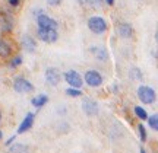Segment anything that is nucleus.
<instances>
[{"label": "nucleus", "mask_w": 158, "mask_h": 153, "mask_svg": "<svg viewBox=\"0 0 158 153\" xmlns=\"http://www.w3.org/2000/svg\"><path fill=\"white\" fill-rule=\"evenodd\" d=\"M88 28L92 34L101 35L107 31V22L101 16H91L88 19Z\"/></svg>", "instance_id": "f257e3e1"}, {"label": "nucleus", "mask_w": 158, "mask_h": 153, "mask_svg": "<svg viewBox=\"0 0 158 153\" xmlns=\"http://www.w3.org/2000/svg\"><path fill=\"white\" fill-rule=\"evenodd\" d=\"M38 38L43 42H47V44H53L59 40V32L57 29L53 28H38Z\"/></svg>", "instance_id": "f03ea898"}, {"label": "nucleus", "mask_w": 158, "mask_h": 153, "mask_svg": "<svg viewBox=\"0 0 158 153\" xmlns=\"http://www.w3.org/2000/svg\"><path fill=\"white\" fill-rule=\"evenodd\" d=\"M138 96L141 99L143 104H152L155 101V92H154L152 88H149V86H145L142 85L138 88Z\"/></svg>", "instance_id": "7ed1b4c3"}, {"label": "nucleus", "mask_w": 158, "mask_h": 153, "mask_svg": "<svg viewBox=\"0 0 158 153\" xmlns=\"http://www.w3.org/2000/svg\"><path fill=\"white\" fill-rule=\"evenodd\" d=\"M85 82H86V85H89L91 88H98V86L102 83V76L100 72H97V70H88L86 73H85Z\"/></svg>", "instance_id": "20e7f679"}, {"label": "nucleus", "mask_w": 158, "mask_h": 153, "mask_svg": "<svg viewBox=\"0 0 158 153\" xmlns=\"http://www.w3.org/2000/svg\"><path fill=\"white\" fill-rule=\"evenodd\" d=\"M13 89H15L18 93H28V92L34 91V86L27 79L18 77V79H15V82H13Z\"/></svg>", "instance_id": "39448f33"}, {"label": "nucleus", "mask_w": 158, "mask_h": 153, "mask_svg": "<svg viewBox=\"0 0 158 153\" xmlns=\"http://www.w3.org/2000/svg\"><path fill=\"white\" fill-rule=\"evenodd\" d=\"M64 80L70 85V88L79 89V88L82 86V77H81V74H79L76 70H69V72H66V73H64Z\"/></svg>", "instance_id": "423d86ee"}, {"label": "nucleus", "mask_w": 158, "mask_h": 153, "mask_svg": "<svg viewBox=\"0 0 158 153\" xmlns=\"http://www.w3.org/2000/svg\"><path fill=\"white\" fill-rule=\"evenodd\" d=\"M60 79H62V74L60 72L54 67H50L45 70V82L51 86H57L60 83Z\"/></svg>", "instance_id": "0eeeda50"}, {"label": "nucleus", "mask_w": 158, "mask_h": 153, "mask_svg": "<svg viewBox=\"0 0 158 153\" xmlns=\"http://www.w3.org/2000/svg\"><path fill=\"white\" fill-rule=\"evenodd\" d=\"M37 23H38V28H53V29H57V22L50 18L48 15L45 13H40L37 16Z\"/></svg>", "instance_id": "6e6552de"}, {"label": "nucleus", "mask_w": 158, "mask_h": 153, "mask_svg": "<svg viewBox=\"0 0 158 153\" xmlns=\"http://www.w3.org/2000/svg\"><path fill=\"white\" fill-rule=\"evenodd\" d=\"M82 109L86 115H97L98 114V104L91 98H85L82 101Z\"/></svg>", "instance_id": "1a4fd4ad"}, {"label": "nucleus", "mask_w": 158, "mask_h": 153, "mask_svg": "<svg viewBox=\"0 0 158 153\" xmlns=\"http://www.w3.org/2000/svg\"><path fill=\"white\" fill-rule=\"evenodd\" d=\"M117 34L122 37V38H130L133 35V26L127 22L120 23L117 26Z\"/></svg>", "instance_id": "9d476101"}, {"label": "nucleus", "mask_w": 158, "mask_h": 153, "mask_svg": "<svg viewBox=\"0 0 158 153\" xmlns=\"http://www.w3.org/2000/svg\"><path fill=\"white\" fill-rule=\"evenodd\" d=\"M32 123H34V114H27V117L23 118V121L21 123L19 128H18V134H22L25 131H28L31 127H32Z\"/></svg>", "instance_id": "9b49d317"}, {"label": "nucleus", "mask_w": 158, "mask_h": 153, "mask_svg": "<svg viewBox=\"0 0 158 153\" xmlns=\"http://www.w3.org/2000/svg\"><path fill=\"white\" fill-rule=\"evenodd\" d=\"M22 47L25 51L34 53L35 48H37V42L34 41V38H32L31 35H23L22 37Z\"/></svg>", "instance_id": "f8f14e48"}, {"label": "nucleus", "mask_w": 158, "mask_h": 153, "mask_svg": "<svg viewBox=\"0 0 158 153\" xmlns=\"http://www.w3.org/2000/svg\"><path fill=\"white\" fill-rule=\"evenodd\" d=\"M89 51L94 54V57H95V58L101 60V61H104V60H107V58H108L107 51L104 50V48H101V47H91Z\"/></svg>", "instance_id": "ddd939ff"}, {"label": "nucleus", "mask_w": 158, "mask_h": 153, "mask_svg": "<svg viewBox=\"0 0 158 153\" xmlns=\"http://www.w3.org/2000/svg\"><path fill=\"white\" fill-rule=\"evenodd\" d=\"M7 153H29V149H28V146H25V144L16 143V144H13V146L9 147Z\"/></svg>", "instance_id": "4468645a"}, {"label": "nucleus", "mask_w": 158, "mask_h": 153, "mask_svg": "<svg viewBox=\"0 0 158 153\" xmlns=\"http://www.w3.org/2000/svg\"><path fill=\"white\" fill-rule=\"evenodd\" d=\"M47 101H48V96H47V95H38V96L32 98L31 104H32L35 108H41L43 105H45V104H47Z\"/></svg>", "instance_id": "2eb2a0df"}, {"label": "nucleus", "mask_w": 158, "mask_h": 153, "mask_svg": "<svg viewBox=\"0 0 158 153\" xmlns=\"http://www.w3.org/2000/svg\"><path fill=\"white\" fill-rule=\"evenodd\" d=\"M129 76H130V79L132 80H141L143 74H142V72L138 67H133V69H130Z\"/></svg>", "instance_id": "dca6fc26"}, {"label": "nucleus", "mask_w": 158, "mask_h": 153, "mask_svg": "<svg viewBox=\"0 0 158 153\" xmlns=\"http://www.w3.org/2000/svg\"><path fill=\"white\" fill-rule=\"evenodd\" d=\"M148 124H149V127H151L152 130L158 131V112L151 115V117L148 118Z\"/></svg>", "instance_id": "f3484780"}, {"label": "nucleus", "mask_w": 158, "mask_h": 153, "mask_svg": "<svg viewBox=\"0 0 158 153\" xmlns=\"http://www.w3.org/2000/svg\"><path fill=\"white\" fill-rule=\"evenodd\" d=\"M0 54L2 56H9L10 54V47L6 41H0Z\"/></svg>", "instance_id": "a211bd4d"}, {"label": "nucleus", "mask_w": 158, "mask_h": 153, "mask_svg": "<svg viewBox=\"0 0 158 153\" xmlns=\"http://www.w3.org/2000/svg\"><path fill=\"white\" fill-rule=\"evenodd\" d=\"M135 114L139 117L141 120H147L148 118V114H147V111L143 109L142 107H135Z\"/></svg>", "instance_id": "6ab92c4d"}, {"label": "nucleus", "mask_w": 158, "mask_h": 153, "mask_svg": "<svg viewBox=\"0 0 158 153\" xmlns=\"http://www.w3.org/2000/svg\"><path fill=\"white\" fill-rule=\"evenodd\" d=\"M104 0H85V6H91V7H101Z\"/></svg>", "instance_id": "aec40b11"}, {"label": "nucleus", "mask_w": 158, "mask_h": 153, "mask_svg": "<svg viewBox=\"0 0 158 153\" xmlns=\"http://www.w3.org/2000/svg\"><path fill=\"white\" fill-rule=\"evenodd\" d=\"M66 95H69V96H81L82 92L76 89V88H69V89H66Z\"/></svg>", "instance_id": "412c9836"}, {"label": "nucleus", "mask_w": 158, "mask_h": 153, "mask_svg": "<svg viewBox=\"0 0 158 153\" xmlns=\"http://www.w3.org/2000/svg\"><path fill=\"white\" fill-rule=\"evenodd\" d=\"M21 63H22V57H21V56L13 57V58L10 60V67H18Z\"/></svg>", "instance_id": "4be33fe9"}, {"label": "nucleus", "mask_w": 158, "mask_h": 153, "mask_svg": "<svg viewBox=\"0 0 158 153\" xmlns=\"http://www.w3.org/2000/svg\"><path fill=\"white\" fill-rule=\"evenodd\" d=\"M139 134H141V140L145 142V140H147V130H145V127L142 124L139 125Z\"/></svg>", "instance_id": "5701e85b"}, {"label": "nucleus", "mask_w": 158, "mask_h": 153, "mask_svg": "<svg viewBox=\"0 0 158 153\" xmlns=\"http://www.w3.org/2000/svg\"><path fill=\"white\" fill-rule=\"evenodd\" d=\"M47 3L50 6H59L62 3V0H47Z\"/></svg>", "instance_id": "b1692460"}, {"label": "nucleus", "mask_w": 158, "mask_h": 153, "mask_svg": "<svg viewBox=\"0 0 158 153\" xmlns=\"http://www.w3.org/2000/svg\"><path fill=\"white\" fill-rule=\"evenodd\" d=\"M7 2H9V5L13 6V7H16V6L19 5V0H7Z\"/></svg>", "instance_id": "393cba45"}, {"label": "nucleus", "mask_w": 158, "mask_h": 153, "mask_svg": "<svg viewBox=\"0 0 158 153\" xmlns=\"http://www.w3.org/2000/svg\"><path fill=\"white\" fill-rule=\"evenodd\" d=\"M104 2H106L108 6H113L114 5V0H104Z\"/></svg>", "instance_id": "a878e982"}, {"label": "nucleus", "mask_w": 158, "mask_h": 153, "mask_svg": "<svg viewBox=\"0 0 158 153\" xmlns=\"http://www.w3.org/2000/svg\"><path fill=\"white\" fill-rule=\"evenodd\" d=\"M13 140H15V137H10V139H9V140H7V142H6V144H7V146H9V144H10V143L13 142Z\"/></svg>", "instance_id": "bb28decb"}, {"label": "nucleus", "mask_w": 158, "mask_h": 153, "mask_svg": "<svg viewBox=\"0 0 158 153\" xmlns=\"http://www.w3.org/2000/svg\"><path fill=\"white\" fill-rule=\"evenodd\" d=\"M155 41H157V44H158V32L155 34Z\"/></svg>", "instance_id": "cd10ccee"}, {"label": "nucleus", "mask_w": 158, "mask_h": 153, "mask_svg": "<svg viewBox=\"0 0 158 153\" xmlns=\"http://www.w3.org/2000/svg\"><path fill=\"white\" fill-rule=\"evenodd\" d=\"M141 153H147V152H145V150H143V149H141Z\"/></svg>", "instance_id": "c85d7f7f"}, {"label": "nucleus", "mask_w": 158, "mask_h": 153, "mask_svg": "<svg viewBox=\"0 0 158 153\" xmlns=\"http://www.w3.org/2000/svg\"><path fill=\"white\" fill-rule=\"evenodd\" d=\"M2 137H3V134H2V131H0V140H2Z\"/></svg>", "instance_id": "c756f323"}, {"label": "nucleus", "mask_w": 158, "mask_h": 153, "mask_svg": "<svg viewBox=\"0 0 158 153\" xmlns=\"http://www.w3.org/2000/svg\"><path fill=\"white\" fill-rule=\"evenodd\" d=\"M0 120H2V114H0Z\"/></svg>", "instance_id": "7c9ffc66"}]
</instances>
